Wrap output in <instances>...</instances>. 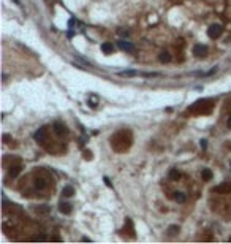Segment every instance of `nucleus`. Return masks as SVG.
Masks as SVG:
<instances>
[{"label": "nucleus", "mask_w": 231, "mask_h": 244, "mask_svg": "<svg viewBox=\"0 0 231 244\" xmlns=\"http://www.w3.org/2000/svg\"><path fill=\"white\" fill-rule=\"evenodd\" d=\"M105 182H106V185L111 187V181H109V178H105Z\"/></svg>", "instance_id": "20"}, {"label": "nucleus", "mask_w": 231, "mask_h": 244, "mask_svg": "<svg viewBox=\"0 0 231 244\" xmlns=\"http://www.w3.org/2000/svg\"><path fill=\"white\" fill-rule=\"evenodd\" d=\"M62 193H64L65 197H71L73 193H74V189L71 187V185H66V187L62 189Z\"/></svg>", "instance_id": "15"}, {"label": "nucleus", "mask_w": 231, "mask_h": 244, "mask_svg": "<svg viewBox=\"0 0 231 244\" xmlns=\"http://www.w3.org/2000/svg\"><path fill=\"white\" fill-rule=\"evenodd\" d=\"M174 200L177 201V203H184L187 198H185V195H184L182 192H174Z\"/></svg>", "instance_id": "16"}, {"label": "nucleus", "mask_w": 231, "mask_h": 244, "mask_svg": "<svg viewBox=\"0 0 231 244\" xmlns=\"http://www.w3.org/2000/svg\"><path fill=\"white\" fill-rule=\"evenodd\" d=\"M45 133H46V129H45V127H41V129L38 130V132H35L33 138L37 139V141H40V143H41L43 139H45Z\"/></svg>", "instance_id": "9"}, {"label": "nucleus", "mask_w": 231, "mask_h": 244, "mask_svg": "<svg viewBox=\"0 0 231 244\" xmlns=\"http://www.w3.org/2000/svg\"><path fill=\"white\" fill-rule=\"evenodd\" d=\"M201 148H203V149H206V141H204V139L201 141Z\"/></svg>", "instance_id": "21"}, {"label": "nucleus", "mask_w": 231, "mask_h": 244, "mask_svg": "<svg viewBox=\"0 0 231 244\" xmlns=\"http://www.w3.org/2000/svg\"><path fill=\"white\" fill-rule=\"evenodd\" d=\"M84 157H85V158H92V152H90V151H85V152H84Z\"/></svg>", "instance_id": "18"}, {"label": "nucleus", "mask_w": 231, "mask_h": 244, "mask_svg": "<svg viewBox=\"0 0 231 244\" xmlns=\"http://www.w3.org/2000/svg\"><path fill=\"white\" fill-rule=\"evenodd\" d=\"M117 46H119L122 51H127V52H135V45L130 43V41H127V40H119L117 41Z\"/></svg>", "instance_id": "2"}, {"label": "nucleus", "mask_w": 231, "mask_h": 244, "mask_svg": "<svg viewBox=\"0 0 231 244\" xmlns=\"http://www.w3.org/2000/svg\"><path fill=\"white\" fill-rule=\"evenodd\" d=\"M158 60L163 62V64H166V62L171 60V54L168 52V51H162V52H160V56H158Z\"/></svg>", "instance_id": "10"}, {"label": "nucleus", "mask_w": 231, "mask_h": 244, "mask_svg": "<svg viewBox=\"0 0 231 244\" xmlns=\"http://www.w3.org/2000/svg\"><path fill=\"white\" fill-rule=\"evenodd\" d=\"M73 33H74V32H73V30H68V33H66V35H68V37H70V38H71V37H73Z\"/></svg>", "instance_id": "22"}, {"label": "nucleus", "mask_w": 231, "mask_h": 244, "mask_svg": "<svg viewBox=\"0 0 231 244\" xmlns=\"http://www.w3.org/2000/svg\"><path fill=\"white\" fill-rule=\"evenodd\" d=\"M14 3H16V5H18V6H21V5H22V3H21V2H19V0H14Z\"/></svg>", "instance_id": "23"}, {"label": "nucleus", "mask_w": 231, "mask_h": 244, "mask_svg": "<svg viewBox=\"0 0 231 244\" xmlns=\"http://www.w3.org/2000/svg\"><path fill=\"white\" fill-rule=\"evenodd\" d=\"M179 231V227L177 225H171L170 227V235H176Z\"/></svg>", "instance_id": "17"}, {"label": "nucleus", "mask_w": 231, "mask_h": 244, "mask_svg": "<svg viewBox=\"0 0 231 244\" xmlns=\"http://www.w3.org/2000/svg\"><path fill=\"white\" fill-rule=\"evenodd\" d=\"M193 54L196 57H204L206 54H207V48L204 45H195L193 46Z\"/></svg>", "instance_id": "4"}, {"label": "nucleus", "mask_w": 231, "mask_h": 244, "mask_svg": "<svg viewBox=\"0 0 231 244\" xmlns=\"http://www.w3.org/2000/svg\"><path fill=\"white\" fill-rule=\"evenodd\" d=\"M120 76H138L141 75L139 71H135V70H127V71H119Z\"/></svg>", "instance_id": "12"}, {"label": "nucleus", "mask_w": 231, "mask_h": 244, "mask_svg": "<svg viewBox=\"0 0 231 244\" xmlns=\"http://www.w3.org/2000/svg\"><path fill=\"white\" fill-rule=\"evenodd\" d=\"M21 170H22L21 165H11V166H10V171H8L10 178H16L18 174L21 173Z\"/></svg>", "instance_id": "7"}, {"label": "nucleus", "mask_w": 231, "mask_h": 244, "mask_svg": "<svg viewBox=\"0 0 231 244\" xmlns=\"http://www.w3.org/2000/svg\"><path fill=\"white\" fill-rule=\"evenodd\" d=\"M35 187L37 189H45L46 187V182H45V179H43V178H37V179H35Z\"/></svg>", "instance_id": "13"}, {"label": "nucleus", "mask_w": 231, "mask_h": 244, "mask_svg": "<svg viewBox=\"0 0 231 244\" xmlns=\"http://www.w3.org/2000/svg\"><path fill=\"white\" fill-rule=\"evenodd\" d=\"M212 192L215 193H230L231 192V184H220V185H217V187H214L212 189Z\"/></svg>", "instance_id": "5"}, {"label": "nucleus", "mask_w": 231, "mask_h": 244, "mask_svg": "<svg viewBox=\"0 0 231 244\" xmlns=\"http://www.w3.org/2000/svg\"><path fill=\"white\" fill-rule=\"evenodd\" d=\"M223 32V29H222V25L220 24H212L207 29V35H209V38H218L222 35Z\"/></svg>", "instance_id": "1"}, {"label": "nucleus", "mask_w": 231, "mask_h": 244, "mask_svg": "<svg viewBox=\"0 0 231 244\" xmlns=\"http://www.w3.org/2000/svg\"><path fill=\"white\" fill-rule=\"evenodd\" d=\"M230 239H231V238H230Z\"/></svg>", "instance_id": "25"}, {"label": "nucleus", "mask_w": 231, "mask_h": 244, "mask_svg": "<svg viewBox=\"0 0 231 244\" xmlns=\"http://www.w3.org/2000/svg\"><path fill=\"white\" fill-rule=\"evenodd\" d=\"M101 51H103L105 54H108V56H109V54H112V52H114V45H112V43H109V41H106V43H103V45H101Z\"/></svg>", "instance_id": "6"}, {"label": "nucleus", "mask_w": 231, "mask_h": 244, "mask_svg": "<svg viewBox=\"0 0 231 244\" xmlns=\"http://www.w3.org/2000/svg\"><path fill=\"white\" fill-rule=\"evenodd\" d=\"M179 178H181V173H179L177 170H176V168L170 170V179H173V181H177Z\"/></svg>", "instance_id": "14"}, {"label": "nucleus", "mask_w": 231, "mask_h": 244, "mask_svg": "<svg viewBox=\"0 0 231 244\" xmlns=\"http://www.w3.org/2000/svg\"><path fill=\"white\" fill-rule=\"evenodd\" d=\"M201 178H203V181H211V179H212V171H211V170H207V168H204L201 171Z\"/></svg>", "instance_id": "11"}, {"label": "nucleus", "mask_w": 231, "mask_h": 244, "mask_svg": "<svg viewBox=\"0 0 231 244\" xmlns=\"http://www.w3.org/2000/svg\"><path fill=\"white\" fill-rule=\"evenodd\" d=\"M228 129H231V117L228 119Z\"/></svg>", "instance_id": "24"}, {"label": "nucleus", "mask_w": 231, "mask_h": 244, "mask_svg": "<svg viewBox=\"0 0 231 244\" xmlns=\"http://www.w3.org/2000/svg\"><path fill=\"white\" fill-rule=\"evenodd\" d=\"M54 132H56V133L59 135V136H64V135H66V133H68V130H66V127L64 125V124H62V122H54Z\"/></svg>", "instance_id": "3"}, {"label": "nucleus", "mask_w": 231, "mask_h": 244, "mask_svg": "<svg viewBox=\"0 0 231 244\" xmlns=\"http://www.w3.org/2000/svg\"><path fill=\"white\" fill-rule=\"evenodd\" d=\"M119 35H128V30H124V29H120V30H119Z\"/></svg>", "instance_id": "19"}, {"label": "nucleus", "mask_w": 231, "mask_h": 244, "mask_svg": "<svg viewBox=\"0 0 231 244\" xmlns=\"http://www.w3.org/2000/svg\"><path fill=\"white\" fill-rule=\"evenodd\" d=\"M59 211H60L62 214H70V212H71V204L70 203H60L59 204Z\"/></svg>", "instance_id": "8"}]
</instances>
